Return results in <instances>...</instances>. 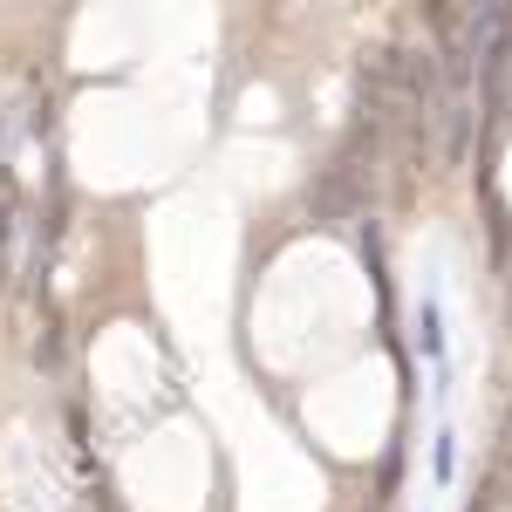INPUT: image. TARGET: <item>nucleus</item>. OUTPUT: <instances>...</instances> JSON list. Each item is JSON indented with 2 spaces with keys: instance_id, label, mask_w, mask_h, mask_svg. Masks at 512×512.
<instances>
[{
  "instance_id": "1",
  "label": "nucleus",
  "mask_w": 512,
  "mask_h": 512,
  "mask_svg": "<svg viewBox=\"0 0 512 512\" xmlns=\"http://www.w3.org/2000/svg\"><path fill=\"white\" fill-rule=\"evenodd\" d=\"M424 349H444V328H437V308H431V301H424Z\"/></svg>"
}]
</instances>
